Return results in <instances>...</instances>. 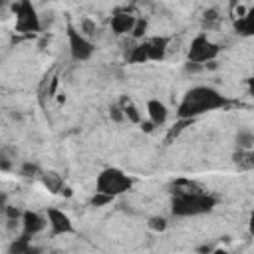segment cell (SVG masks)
<instances>
[{
    "label": "cell",
    "instance_id": "obj_1",
    "mask_svg": "<svg viewBox=\"0 0 254 254\" xmlns=\"http://www.w3.org/2000/svg\"><path fill=\"white\" fill-rule=\"evenodd\" d=\"M230 101L214 87L196 85L185 93L183 101L177 107V115H179V119H196L198 115L214 111V109H222Z\"/></svg>",
    "mask_w": 254,
    "mask_h": 254
},
{
    "label": "cell",
    "instance_id": "obj_2",
    "mask_svg": "<svg viewBox=\"0 0 254 254\" xmlns=\"http://www.w3.org/2000/svg\"><path fill=\"white\" fill-rule=\"evenodd\" d=\"M218 198L212 196L210 192L200 189L194 190H183V192H173V200H171V212L175 216H198V214H206L216 206Z\"/></svg>",
    "mask_w": 254,
    "mask_h": 254
},
{
    "label": "cell",
    "instance_id": "obj_3",
    "mask_svg": "<svg viewBox=\"0 0 254 254\" xmlns=\"http://www.w3.org/2000/svg\"><path fill=\"white\" fill-rule=\"evenodd\" d=\"M131 187H133V179L117 167L103 169L95 179V190L103 192V194H109L113 198L119 196V194H125L127 190H131Z\"/></svg>",
    "mask_w": 254,
    "mask_h": 254
},
{
    "label": "cell",
    "instance_id": "obj_4",
    "mask_svg": "<svg viewBox=\"0 0 254 254\" xmlns=\"http://www.w3.org/2000/svg\"><path fill=\"white\" fill-rule=\"evenodd\" d=\"M12 10L16 14V32L34 36L42 30V22H40V16H38L32 0H18L12 6Z\"/></svg>",
    "mask_w": 254,
    "mask_h": 254
},
{
    "label": "cell",
    "instance_id": "obj_5",
    "mask_svg": "<svg viewBox=\"0 0 254 254\" xmlns=\"http://www.w3.org/2000/svg\"><path fill=\"white\" fill-rule=\"evenodd\" d=\"M220 54V46L214 44L212 40L206 38V34H198L192 38L190 42V48H189V62H194V64H208V62H214V58Z\"/></svg>",
    "mask_w": 254,
    "mask_h": 254
},
{
    "label": "cell",
    "instance_id": "obj_6",
    "mask_svg": "<svg viewBox=\"0 0 254 254\" xmlns=\"http://www.w3.org/2000/svg\"><path fill=\"white\" fill-rule=\"evenodd\" d=\"M67 42H69V54L75 62H85L95 52L93 42L87 36H83L77 28H73L71 24H67Z\"/></svg>",
    "mask_w": 254,
    "mask_h": 254
},
{
    "label": "cell",
    "instance_id": "obj_7",
    "mask_svg": "<svg viewBox=\"0 0 254 254\" xmlns=\"http://www.w3.org/2000/svg\"><path fill=\"white\" fill-rule=\"evenodd\" d=\"M46 218H48V224H50L54 236H62V234H71L73 232V224H71L69 216L64 210H60V208H48Z\"/></svg>",
    "mask_w": 254,
    "mask_h": 254
},
{
    "label": "cell",
    "instance_id": "obj_8",
    "mask_svg": "<svg viewBox=\"0 0 254 254\" xmlns=\"http://www.w3.org/2000/svg\"><path fill=\"white\" fill-rule=\"evenodd\" d=\"M48 224V218L36 210H24L22 212V232L28 236H34L38 232H42Z\"/></svg>",
    "mask_w": 254,
    "mask_h": 254
},
{
    "label": "cell",
    "instance_id": "obj_9",
    "mask_svg": "<svg viewBox=\"0 0 254 254\" xmlns=\"http://www.w3.org/2000/svg\"><path fill=\"white\" fill-rule=\"evenodd\" d=\"M171 44V36H155L151 40H145V48H147V58L151 62H161L167 56Z\"/></svg>",
    "mask_w": 254,
    "mask_h": 254
},
{
    "label": "cell",
    "instance_id": "obj_10",
    "mask_svg": "<svg viewBox=\"0 0 254 254\" xmlns=\"http://www.w3.org/2000/svg\"><path fill=\"white\" fill-rule=\"evenodd\" d=\"M135 16H131L129 12H115L111 16V30L115 36H123V34H129L133 30V24H135Z\"/></svg>",
    "mask_w": 254,
    "mask_h": 254
},
{
    "label": "cell",
    "instance_id": "obj_11",
    "mask_svg": "<svg viewBox=\"0 0 254 254\" xmlns=\"http://www.w3.org/2000/svg\"><path fill=\"white\" fill-rule=\"evenodd\" d=\"M147 113H149V121H153L155 127L163 125L167 121V115H169L167 105L163 101H159V99H149L147 101Z\"/></svg>",
    "mask_w": 254,
    "mask_h": 254
},
{
    "label": "cell",
    "instance_id": "obj_12",
    "mask_svg": "<svg viewBox=\"0 0 254 254\" xmlns=\"http://www.w3.org/2000/svg\"><path fill=\"white\" fill-rule=\"evenodd\" d=\"M234 30L240 36H252L254 34V10H246L242 16L234 20Z\"/></svg>",
    "mask_w": 254,
    "mask_h": 254
},
{
    "label": "cell",
    "instance_id": "obj_13",
    "mask_svg": "<svg viewBox=\"0 0 254 254\" xmlns=\"http://www.w3.org/2000/svg\"><path fill=\"white\" fill-rule=\"evenodd\" d=\"M236 167L240 171H250L254 169V155H252V149H236L234 155H232Z\"/></svg>",
    "mask_w": 254,
    "mask_h": 254
},
{
    "label": "cell",
    "instance_id": "obj_14",
    "mask_svg": "<svg viewBox=\"0 0 254 254\" xmlns=\"http://www.w3.org/2000/svg\"><path fill=\"white\" fill-rule=\"evenodd\" d=\"M42 177V183H44V187L50 190V192H62L64 190V179H62V175H58L56 171H48V173H42L40 175Z\"/></svg>",
    "mask_w": 254,
    "mask_h": 254
},
{
    "label": "cell",
    "instance_id": "obj_15",
    "mask_svg": "<svg viewBox=\"0 0 254 254\" xmlns=\"http://www.w3.org/2000/svg\"><path fill=\"white\" fill-rule=\"evenodd\" d=\"M30 238H32V236H28V234L22 232V236L14 238V242L8 246V250H10L12 254H30V252H38V248H34V246L30 244Z\"/></svg>",
    "mask_w": 254,
    "mask_h": 254
},
{
    "label": "cell",
    "instance_id": "obj_16",
    "mask_svg": "<svg viewBox=\"0 0 254 254\" xmlns=\"http://www.w3.org/2000/svg\"><path fill=\"white\" fill-rule=\"evenodd\" d=\"M119 103H121V109H123V113H125V119H127V121H131V123H137V125L143 121V119H141V111L135 107V103H133L131 99L123 97Z\"/></svg>",
    "mask_w": 254,
    "mask_h": 254
},
{
    "label": "cell",
    "instance_id": "obj_17",
    "mask_svg": "<svg viewBox=\"0 0 254 254\" xmlns=\"http://www.w3.org/2000/svg\"><path fill=\"white\" fill-rule=\"evenodd\" d=\"M127 62H129V64H145V62H149L145 42H141V44H137V46H133V48L129 50V54H127Z\"/></svg>",
    "mask_w": 254,
    "mask_h": 254
},
{
    "label": "cell",
    "instance_id": "obj_18",
    "mask_svg": "<svg viewBox=\"0 0 254 254\" xmlns=\"http://www.w3.org/2000/svg\"><path fill=\"white\" fill-rule=\"evenodd\" d=\"M218 22H220L218 10H214V8L204 10V14H202V28H204V30H212V28H216Z\"/></svg>",
    "mask_w": 254,
    "mask_h": 254
},
{
    "label": "cell",
    "instance_id": "obj_19",
    "mask_svg": "<svg viewBox=\"0 0 254 254\" xmlns=\"http://www.w3.org/2000/svg\"><path fill=\"white\" fill-rule=\"evenodd\" d=\"M252 143H254V135H252L250 129L238 131V135H236V149H252Z\"/></svg>",
    "mask_w": 254,
    "mask_h": 254
},
{
    "label": "cell",
    "instance_id": "obj_20",
    "mask_svg": "<svg viewBox=\"0 0 254 254\" xmlns=\"http://www.w3.org/2000/svg\"><path fill=\"white\" fill-rule=\"evenodd\" d=\"M192 123V119H179L171 129H169V133H167V139H165V143H173V139L175 137H179V133L187 127V125H190Z\"/></svg>",
    "mask_w": 254,
    "mask_h": 254
},
{
    "label": "cell",
    "instance_id": "obj_21",
    "mask_svg": "<svg viewBox=\"0 0 254 254\" xmlns=\"http://www.w3.org/2000/svg\"><path fill=\"white\" fill-rule=\"evenodd\" d=\"M20 175H22L24 179H36V177H40V175H42V171H40V167H38L36 163L26 161V163L20 167Z\"/></svg>",
    "mask_w": 254,
    "mask_h": 254
},
{
    "label": "cell",
    "instance_id": "obj_22",
    "mask_svg": "<svg viewBox=\"0 0 254 254\" xmlns=\"http://www.w3.org/2000/svg\"><path fill=\"white\" fill-rule=\"evenodd\" d=\"M145 32H147V20L145 18H139V20H135V24H133V30L129 32L135 40H141L143 36H145Z\"/></svg>",
    "mask_w": 254,
    "mask_h": 254
},
{
    "label": "cell",
    "instance_id": "obj_23",
    "mask_svg": "<svg viewBox=\"0 0 254 254\" xmlns=\"http://www.w3.org/2000/svg\"><path fill=\"white\" fill-rule=\"evenodd\" d=\"M14 159L8 153V149H0V171H12Z\"/></svg>",
    "mask_w": 254,
    "mask_h": 254
},
{
    "label": "cell",
    "instance_id": "obj_24",
    "mask_svg": "<svg viewBox=\"0 0 254 254\" xmlns=\"http://www.w3.org/2000/svg\"><path fill=\"white\" fill-rule=\"evenodd\" d=\"M95 30H97V26H95V22H91L89 18H83L81 20V24H79V32L83 34V36H93L95 34Z\"/></svg>",
    "mask_w": 254,
    "mask_h": 254
},
{
    "label": "cell",
    "instance_id": "obj_25",
    "mask_svg": "<svg viewBox=\"0 0 254 254\" xmlns=\"http://www.w3.org/2000/svg\"><path fill=\"white\" fill-rule=\"evenodd\" d=\"M109 117H111V121H115V123L125 121V113H123V109H121V103H113V105L109 107Z\"/></svg>",
    "mask_w": 254,
    "mask_h": 254
},
{
    "label": "cell",
    "instance_id": "obj_26",
    "mask_svg": "<svg viewBox=\"0 0 254 254\" xmlns=\"http://www.w3.org/2000/svg\"><path fill=\"white\" fill-rule=\"evenodd\" d=\"M113 200V196H109V194H103V192H97L95 190V194L91 196V206H105V204H109Z\"/></svg>",
    "mask_w": 254,
    "mask_h": 254
},
{
    "label": "cell",
    "instance_id": "obj_27",
    "mask_svg": "<svg viewBox=\"0 0 254 254\" xmlns=\"http://www.w3.org/2000/svg\"><path fill=\"white\" fill-rule=\"evenodd\" d=\"M149 228L157 230V232H163L167 228V220L163 216H153V218H149Z\"/></svg>",
    "mask_w": 254,
    "mask_h": 254
},
{
    "label": "cell",
    "instance_id": "obj_28",
    "mask_svg": "<svg viewBox=\"0 0 254 254\" xmlns=\"http://www.w3.org/2000/svg\"><path fill=\"white\" fill-rule=\"evenodd\" d=\"M4 212H6V216L8 218H22V212H20V208H16V206H8L6 204V208H4Z\"/></svg>",
    "mask_w": 254,
    "mask_h": 254
},
{
    "label": "cell",
    "instance_id": "obj_29",
    "mask_svg": "<svg viewBox=\"0 0 254 254\" xmlns=\"http://www.w3.org/2000/svg\"><path fill=\"white\" fill-rule=\"evenodd\" d=\"M56 89H58V77H52L50 79V87H48V95L54 97L56 95Z\"/></svg>",
    "mask_w": 254,
    "mask_h": 254
},
{
    "label": "cell",
    "instance_id": "obj_30",
    "mask_svg": "<svg viewBox=\"0 0 254 254\" xmlns=\"http://www.w3.org/2000/svg\"><path fill=\"white\" fill-rule=\"evenodd\" d=\"M204 65H200V64H194V62H187V65H185V71H198V69H202Z\"/></svg>",
    "mask_w": 254,
    "mask_h": 254
},
{
    "label": "cell",
    "instance_id": "obj_31",
    "mask_svg": "<svg viewBox=\"0 0 254 254\" xmlns=\"http://www.w3.org/2000/svg\"><path fill=\"white\" fill-rule=\"evenodd\" d=\"M139 125H141V129H143L145 133H151V131L155 129V123H153V121H141Z\"/></svg>",
    "mask_w": 254,
    "mask_h": 254
},
{
    "label": "cell",
    "instance_id": "obj_32",
    "mask_svg": "<svg viewBox=\"0 0 254 254\" xmlns=\"http://www.w3.org/2000/svg\"><path fill=\"white\" fill-rule=\"evenodd\" d=\"M4 208H6V196H4V194H0V214L4 212Z\"/></svg>",
    "mask_w": 254,
    "mask_h": 254
},
{
    "label": "cell",
    "instance_id": "obj_33",
    "mask_svg": "<svg viewBox=\"0 0 254 254\" xmlns=\"http://www.w3.org/2000/svg\"><path fill=\"white\" fill-rule=\"evenodd\" d=\"M2 6H4V0H0V10H2Z\"/></svg>",
    "mask_w": 254,
    "mask_h": 254
}]
</instances>
